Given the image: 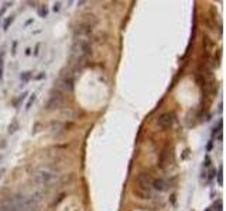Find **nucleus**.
<instances>
[{
  "mask_svg": "<svg viewBox=\"0 0 226 211\" xmlns=\"http://www.w3.org/2000/svg\"><path fill=\"white\" fill-rule=\"evenodd\" d=\"M90 53H92L90 42L85 38H75L71 53V68L73 72H78L85 66Z\"/></svg>",
  "mask_w": 226,
  "mask_h": 211,
  "instance_id": "obj_1",
  "label": "nucleus"
},
{
  "mask_svg": "<svg viewBox=\"0 0 226 211\" xmlns=\"http://www.w3.org/2000/svg\"><path fill=\"white\" fill-rule=\"evenodd\" d=\"M151 188H153V179L148 173L141 172L136 177V187L134 194H137L140 198H150L151 197Z\"/></svg>",
  "mask_w": 226,
  "mask_h": 211,
  "instance_id": "obj_2",
  "label": "nucleus"
},
{
  "mask_svg": "<svg viewBox=\"0 0 226 211\" xmlns=\"http://www.w3.org/2000/svg\"><path fill=\"white\" fill-rule=\"evenodd\" d=\"M59 177V174L56 173V170L44 166V168H40L34 172L33 174V180L40 186H50L54 182H56Z\"/></svg>",
  "mask_w": 226,
  "mask_h": 211,
  "instance_id": "obj_3",
  "label": "nucleus"
},
{
  "mask_svg": "<svg viewBox=\"0 0 226 211\" xmlns=\"http://www.w3.org/2000/svg\"><path fill=\"white\" fill-rule=\"evenodd\" d=\"M58 89L68 90V92H72V90H73V72H72V70L62 72L61 75H59Z\"/></svg>",
  "mask_w": 226,
  "mask_h": 211,
  "instance_id": "obj_4",
  "label": "nucleus"
},
{
  "mask_svg": "<svg viewBox=\"0 0 226 211\" xmlns=\"http://www.w3.org/2000/svg\"><path fill=\"white\" fill-rule=\"evenodd\" d=\"M64 96H62V93L59 92V90H56V92H52L50 96V100H48L47 103V110H50V111H52V110H56V108H61L62 106H64Z\"/></svg>",
  "mask_w": 226,
  "mask_h": 211,
  "instance_id": "obj_5",
  "label": "nucleus"
},
{
  "mask_svg": "<svg viewBox=\"0 0 226 211\" xmlns=\"http://www.w3.org/2000/svg\"><path fill=\"white\" fill-rule=\"evenodd\" d=\"M172 124H174V114H172V113H164L157 120V125H158V128H161V129L170 128Z\"/></svg>",
  "mask_w": 226,
  "mask_h": 211,
  "instance_id": "obj_6",
  "label": "nucleus"
},
{
  "mask_svg": "<svg viewBox=\"0 0 226 211\" xmlns=\"http://www.w3.org/2000/svg\"><path fill=\"white\" fill-rule=\"evenodd\" d=\"M170 155H171V152H170V148L168 146H165V148L161 151V153H160V159H158V163H160V166L161 168H165L167 165H168V162H170Z\"/></svg>",
  "mask_w": 226,
  "mask_h": 211,
  "instance_id": "obj_7",
  "label": "nucleus"
},
{
  "mask_svg": "<svg viewBox=\"0 0 226 211\" xmlns=\"http://www.w3.org/2000/svg\"><path fill=\"white\" fill-rule=\"evenodd\" d=\"M153 187L158 191H164L167 188V183H165V180H163V179L153 180Z\"/></svg>",
  "mask_w": 226,
  "mask_h": 211,
  "instance_id": "obj_8",
  "label": "nucleus"
},
{
  "mask_svg": "<svg viewBox=\"0 0 226 211\" xmlns=\"http://www.w3.org/2000/svg\"><path fill=\"white\" fill-rule=\"evenodd\" d=\"M17 129H19V123H17V120H13L11 124L8 125V134H14Z\"/></svg>",
  "mask_w": 226,
  "mask_h": 211,
  "instance_id": "obj_9",
  "label": "nucleus"
},
{
  "mask_svg": "<svg viewBox=\"0 0 226 211\" xmlns=\"http://www.w3.org/2000/svg\"><path fill=\"white\" fill-rule=\"evenodd\" d=\"M38 16L42 17V18H45V17L48 16V8L45 7V6H40L38 7Z\"/></svg>",
  "mask_w": 226,
  "mask_h": 211,
  "instance_id": "obj_10",
  "label": "nucleus"
},
{
  "mask_svg": "<svg viewBox=\"0 0 226 211\" xmlns=\"http://www.w3.org/2000/svg\"><path fill=\"white\" fill-rule=\"evenodd\" d=\"M13 20H14V17L13 16H10V17H7V18L4 20V24H3V30L4 31H7L8 30V25L13 23Z\"/></svg>",
  "mask_w": 226,
  "mask_h": 211,
  "instance_id": "obj_11",
  "label": "nucleus"
},
{
  "mask_svg": "<svg viewBox=\"0 0 226 211\" xmlns=\"http://www.w3.org/2000/svg\"><path fill=\"white\" fill-rule=\"evenodd\" d=\"M30 78H31V72H23L21 76H20L21 82H24V83H27V82L30 80Z\"/></svg>",
  "mask_w": 226,
  "mask_h": 211,
  "instance_id": "obj_12",
  "label": "nucleus"
},
{
  "mask_svg": "<svg viewBox=\"0 0 226 211\" xmlns=\"http://www.w3.org/2000/svg\"><path fill=\"white\" fill-rule=\"evenodd\" d=\"M34 101H35V94H31V97H30V100H28V103H27V107H25V108H30L31 107V104L34 103Z\"/></svg>",
  "mask_w": 226,
  "mask_h": 211,
  "instance_id": "obj_13",
  "label": "nucleus"
},
{
  "mask_svg": "<svg viewBox=\"0 0 226 211\" xmlns=\"http://www.w3.org/2000/svg\"><path fill=\"white\" fill-rule=\"evenodd\" d=\"M218 183L219 186H222V168H219V172H218Z\"/></svg>",
  "mask_w": 226,
  "mask_h": 211,
  "instance_id": "obj_14",
  "label": "nucleus"
},
{
  "mask_svg": "<svg viewBox=\"0 0 226 211\" xmlns=\"http://www.w3.org/2000/svg\"><path fill=\"white\" fill-rule=\"evenodd\" d=\"M2 73H3V53L0 55V79H2Z\"/></svg>",
  "mask_w": 226,
  "mask_h": 211,
  "instance_id": "obj_15",
  "label": "nucleus"
},
{
  "mask_svg": "<svg viewBox=\"0 0 226 211\" xmlns=\"http://www.w3.org/2000/svg\"><path fill=\"white\" fill-rule=\"evenodd\" d=\"M59 8H61V2H58V3H55V4H54V11H59Z\"/></svg>",
  "mask_w": 226,
  "mask_h": 211,
  "instance_id": "obj_16",
  "label": "nucleus"
},
{
  "mask_svg": "<svg viewBox=\"0 0 226 211\" xmlns=\"http://www.w3.org/2000/svg\"><path fill=\"white\" fill-rule=\"evenodd\" d=\"M213 174H216V172H215V169H212V170H211V179L213 177Z\"/></svg>",
  "mask_w": 226,
  "mask_h": 211,
  "instance_id": "obj_17",
  "label": "nucleus"
},
{
  "mask_svg": "<svg viewBox=\"0 0 226 211\" xmlns=\"http://www.w3.org/2000/svg\"><path fill=\"white\" fill-rule=\"evenodd\" d=\"M4 8H6V7H3V8H2V10H0V16H2V14H3V13H4Z\"/></svg>",
  "mask_w": 226,
  "mask_h": 211,
  "instance_id": "obj_18",
  "label": "nucleus"
},
{
  "mask_svg": "<svg viewBox=\"0 0 226 211\" xmlns=\"http://www.w3.org/2000/svg\"><path fill=\"white\" fill-rule=\"evenodd\" d=\"M206 211H211V210H206Z\"/></svg>",
  "mask_w": 226,
  "mask_h": 211,
  "instance_id": "obj_19",
  "label": "nucleus"
}]
</instances>
